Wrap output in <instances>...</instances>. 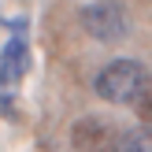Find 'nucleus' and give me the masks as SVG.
Here are the masks:
<instances>
[{
	"instance_id": "f257e3e1",
	"label": "nucleus",
	"mask_w": 152,
	"mask_h": 152,
	"mask_svg": "<svg viewBox=\"0 0 152 152\" xmlns=\"http://www.w3.org/2000/svg\"><path fill=\"white\" fill-rule=\"evenodd\" d=\"M145 86H148V71L137 59H111L108 67H100V74L93 82L96 96L108 104H134Z\"/></svg>"
},
{
	"instance_id": "f03ea898",
	"label": "nucleus",
	"mask_w": 152,
	"mask_h": 152,
	"mask_svg": "<svg viewBox=\"0 0 152 152\" xmlns=\"http://www.w3.org/2000/svg\"><path fill=\"white\" fill-rule=\"evenodd\" d=\"M78 19H82V30H86L89 37H96V41H104V45H115V41H123V37L130 34V15H126V7L119 4V0L86 4Z\"/></svg>"
},
{
	"instance_id": "7ed1b4c3",
	"label": "nucleus",
	"mask_w": 152,
	"mask_h": 152,
	"mask_svg": "<svg viewBox=\"0 0 152 152\" xmlns=\"http://www.w3.org/2000/svg\"><path fill=\"white\" fill-rule=\"evenodd\" d=\"M30 71V41H26V19H11V41L0 52V100H7L15 86Z\"/></svg>"
},
{
	"instance_id": "20e7f679",
	"label": "nucleus",
	"mask_w": 152,
	"mask_h": 152,
	"mask_svg": "<svg viewBox=\"0 0 152 152\" xmlns=\"http://www.w3.org/2000/svg\"><path fill=\"white\" fill-rule=\"evenodd\" d=\"M74 145L82 152H111L115 145V137H111V130L104 123H96V119H86V123L74 126Z\"/></svg>"
},
{
	"instance_id": "39448f33",
	"label": "nucleus",
	"mask_w": 152,
	"mask_h": 152,
	"mask_svg": "<svg viewBox=\"0 0 152 152\" xmlns=\"http://www.w3.org/2000/svg\"><path fill=\"white\" fill-rule=\"evenodd\" d=\"M111 152H152V123L115 134V145H111Z\"/></svg>"
},
{
	"instance_id": "423d86ee",
	"label": "nucleus",
	"mask_w": 152,
	"mask_h": 152,
	"mask_svg": "<svg viewBox=\"0 0 152 152\" xmlns=\"http://www.w3.org/2000/svg\"><path fill=\"white\" fill-rule=\"evenodd\" d=\"M134 108H137V115L145 119V123H152V78H148V86L141 89V96L134 100Z\"/></svg>"
}]
</instances>
